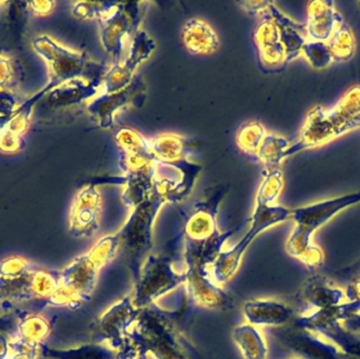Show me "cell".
<instances>
[{
    "label": "cell",
    "mask_w": 360,
    "mask_h": 359,
    "mask_svg": "<svg viewBox=\"0 0 360 359\" xmlns=\"http://www.w3.org/2000/svg\"><path fill=\"white\" fill-rule=\"evenodd\" d=\"M59 288V272L31 270L16 278H0V299L46 301Z\"/></svg>",
    "instance_id": "cell-13"
},
{
    "label": "cell",
    "mask_w": 360,
    "mask_h": 359,
    "mask_svg": "<svg viewBox=\"0 0 360 359\" xmlns=\"http://www.w3.org/2000/svg\"><path fill=\"white\" fill-rule=\"evenodd\" d=\"M190 308L184 294L176 311L164 309L158 303L139 310V318L129 331V341L154 359H197L198 353L182 326Z\"/></svg>",
    "instance_id": "cell-1"
},
{
    "label": "cell",
    "mask_w": 360,
    "mask_h": 359,
    "mask_svg": "<svg viewBox=\"0 0 360 359\" xmlns=\"http://www.w3.org/2000/svg\"><path fill=\"white\" fill-rule=\"evenodd\" d=\"M146 95L147 86L141 76H136L122 90L113 93L101 92L86 105V112L99 128L108 130L114 126L115 115L120 110L126 109L130 105L141 107L145 103Z\"/></svg>",
    "instance_id": "cell-12"
},
{
    "label": "cell",
    "mask_w": 360,
    "mask_h": 359,
    "mask_svg": "<svg viewBox=\"0 0 360 359\" xmlns=\"http://www.w3.org/2000/svg\"><path fill=\"white\" fill-rule=\"evenodd\" d=\"M266 130L259 122L243 124L237 132L236 143L243 153L255 156L266 135Z\"/></svg>",
    "instance_id": "cell-33"
},
{
    "label": "cell",
    "mask_w": 360,
    "mask_h": 359,
    "mask_svg": "<svg viewBox=\"0 0 360 359\" xmlns=\"http://www.w3.org/2000/svg\"><path fill=\"white\" fill-rule=\"evenodd\" d=\"M10 349L15 351L10 359H36L39 353V348L27 347L22 345L20 341L10 343Z\"/></svg>",
    "instance_id": "cell-40"
},
{
    "label": "cell",
    "mask_w": 360,
    "mask_h": 359,
    "mask_svg": "<svg viewBox=\"0 0 360 359\" xmlns=\"http://www.w3.org/2000/svg\"><path fill=\"white\" fill-rule=\"evenodd\" d=\"M139 309L131 296L114 303L91 326L93 343L103 344L117 352L127 341L130 329L139 318Z\"/></svg>",
    "instance_id": "cell-10"
},
{
    "label": "cell",
    "mask_w": 360,
    "mask_h": 359,
    "mask_svg": "<svg viewBox=\"0 0 360 359\" xmlns=\"http://www.w3.org/2000/svg\"><path fill=\"white\" fill-rule=\"evenodd\" d=\"M290 141L285 137L273 133H266L256 158L264 166V172L281 169V162L285 159V152L289 149Z\"/></svg>",
    "instance_id": "cell-28"
},
{
    "label": "cell",
    "mask_w": 360,
    "mask_h": 359,
    "mask_svg": "<svg viewBox=\"0 0 360 359\" xmlns=\"http://www.w3.org/2000/svg\"><path fill=\"white\" fill-rule=\"evenodd\" d=\"M184 272L186 274L184 295L191 307L220 311L233 309L234 299L211 280L210 274L190 269H186Z\"/></svg>",
    "instance_id": "cell-16"
},
{
    "label": "cell",
    "mask_w": 360,
    "mask_h": 359,
    "mask_svg": "<svg viewBox=\"0 0 360 359\" xmlns=\"http://www.w3.org/2000/svg\"><path fill=\"white\" fill-rule=\"evenodd\" d=\"M10 341L6 335L0 333V359H8Z\"/></svg>",
    "instance_id": "cell-45"
},
{
    "label": "cell",
    "mask_w": 360,
    "mask_h": 359,
    "mask_svg": "<svg viewBox=\"0 0 360 359\" xmlns=\"http://www.w3.org/2000/svg\"><path fill=\"white\" fill-rule=\"evenodd\" d=\"M342 326L351 332L360 333V313L351 316L342 322Z\"/></svg>",
    "instance_id": "cell-44"
},
{
    "label": "cell",
    "mask_w": 360,
    "mask_h": 359,
    "mask_svg": "<svg viewBox=\"0 0 360 359\" xmlns=\"http://www.w3.org/2000/svg\"><path fill=\"white\" fill-rule=\"evenodd\" d=\"M17 97L12 91L0 90V135L8 126L16 111Z\"/></svg>",
    "instance_id": "cell-36"
},
{
    "label": "cell",
    "mask_w": 360,
    "mask_h": 359,
    "mask_svg": "<svg viewBox=\"0 0 360 359\" xmlns=\"http://www.w3.org/2000/svg\"><path fill=\"white\" fill-rule=\"evenodd\" d=\"M175 238L169 244V249L158 255H149L143 261L139 272V280L134 282L133 303L137 309H143L155 303L158 299L186 282V272L179 273L174 270L176 257Z\"/></svg>",
    "instance_id": "cell-7"
},
{
    "label": "cell",
    "mask_w": 360,
    "mask_h": 359,
    "mask_svg": "<svg viewBox=\"0 0 360 359\" xmlns=\"http://www.w3.org/2000/svg\"><path fill=\"white\" fill-rule=\"evenodd\" d=\"M293 326L323 335L340 348L338 359H360V333L347 330L342 322L333 318L329 310H319L292 322Z\"/></svg>",
    "instance_id": "cell-11"
},
{
    "label": "cell",
    "mask_w": 360,
    "mask_h": 359,
    "mask_svg": "<svg viewBox=\"0 0 360 359\" xmlns=\"http://www.w3.org/2000/svg\"><path fill=\"white\" fill-rule=\"evenodd\" d=\"M283 185L285 181L281 169L264 172V178L256 193L255 202L266 206H275L283 192Z\"/></svg>",
    "instance_id": "cell-32"
},
{
    "label": "cell",
    "mask_w": 360,
    "mask_h": 359,
    "mask_svg": "<svg viewBox=\"0 0 360 359\" xmlns=\"http://www.w3.org/2000/svg\"><path fill=\"white\" fill-rule=\"evenodd\" d=\"M181 39L188 52L210 55L217 52L220 40L215 30L201 18L188 19L181 29Z\"/></svg>",
    "instance_id": "cell-24"
},
{
    "label": "cell",
    "mask_w": 360,
    "mask_h": 359,
    "mask_svg": "<svg viewBox=\"0 0 360 359\" xmlns=\"http://www.w3.org/2000/svg\"><path fill=\"white\" fill-rule=\"evenodd\" d=\"M103 198L94 183L76 193L69 214V232L75 238H90L101 226Z\"/></svg>",
    "instance_id": "cell-15"
},
{
    "label": "cell",
    "mask_w": 360,
    "mask_h": 359,
    "mask_svg": "<svg viewBox=\"0 0 360 359\" xmlns=\"http://www.w3.org/2000/svg\"><path fill=\"white\" fill-rule=\"evenodd\" d=\"M270 1H241L238 2L239 6L243 11L251 15V16H262L266 8H268Z\"/></svg>",
    "instance_id": "cell-41"
},
{
    "label": "cell",
    "mask_w": 360,
    "mask_h": 359,
    "mask_svg": "<svg viewBox=\"0 0 360 359\" xmlns=\"http://www.w3.org/2000/svg\"><path fill=\"white\" fill-rule=\"evenodd\" d=\"M232 337L245 359H266V343L255 327L241 325L233 331Z\"/></svg>",
    "instance_id": "cell-29"
},
{
    "label": "cell",
    "mask_w": 360,
    "mask_h": 359,
    "mask_svg": "<svg viewBox=\"0 0 360 359\" xmlns=\"http://www.w3.org/2000/svg\"><path fill=\"white\" fill-rule=\"evenodd\" d=\"M16 84V72L13 61L0 54V90L12 91Z\"/></svg>",
    "instance_id": "cell-38"
},
{
    "label": "cell",
    "mask_w": 360,
    "mask_h": 359,
    "mask_svg": "<svg viewBox=\"0 0 360 359\" xmlns=\"http://www.w3.org/2000/svg\"><path fill=\"white\" fill-rule=\"evenodd\" d=\"M116 1H79L76 2L72 8V14L76 18L86 20H97L111 12L115 8Z\"/></svg>",
    "instance_id": "cell-34"
},
{
    "label": "cell",
    "mask_w": 360,
    "mask_h": 359,
    "mask_svg": "<svg viewBox=\"0 0 360 359\" xmlns=\"http://www.w3.org/2000/svg\"><path fill=\"white\" fill-rule=\"evenodd\" d=\"M27 6L32 12L38 15H48L52 12L55 6V2L53 1H33L29 2Z\"/></svg>",
    "instance_id": "cell-42"
},
{
    "label": "cell",
    "mask_w": 360,
    "mask_h": 359,
    "mask_svg": "<svg viewBox=\"0 0 360 359\" xmlns=\"http://www.w3.org/2000/svg\"><path fill=\"white\" fill-rule=\"evenodd\" d=\"M147 8V2H117L111 12L97 21L101 46L111 55L114 63L122 61L124 39L134 37L141 31Z\"/></svg>",
    "instance_id": "cell-9"
},
{
    "label": "cell",
    "mask_w": 360,
    "mask_h": 359,
    "mask_svg": "<svg viewBox=\"0 0 360 359\" xmlns=\"http://www.w3.org/2000/svg\"><path fill=\"white\" fill-rule=\"evenodd\" d=\"M268 14L278 27L287 54V63H291L302 55V48L308 41L306 25L290 18L271 1L268 6Z\"/></svg>",
    "instance_id": "cell-25"
},
{
    "label": "cell",
    "mask_w": 360,
    "mask_h": 359,
    "mask_svg": "<svg viewBox=\"0 0 360 359\" xmlns=\"http://www.w3.org/2000/svg\"><path fill=\"white\" fill-rule=\"evenodd\" d=\"M302 55L311 67L317 70L326 69L333 63L331 52L326 42L308 40L302 48Z\"/></svg>",
    "instance_id": "cell-35"
},
{
    "label": "cell",
    "mask_w": 360,
    "mask_h": 359,
    "mask_svg": "<svg viewBox=\"0 0 360 359\" xmlns=\"http://www.w3.org/2000/svg\"><path fill=\"white\" fill-rule=\"evenodd\" d=\"M346 299L348 301H359L360 299V276L356 280H352L347 287Z\"/></svg>",
    "instance_id": "cell-43"
},
{
    "label": "cell",
    "mask_w": 360,
    "mask_h": 359,
    "mask_svg": "<svg viewBox=\"0 0 360 359\" xmlns=\"http://www.w3.org/2000/svg\"><path fill=\"white\" fill-rule=\"evenodd\" d=\"M101 82L73 80L54 89L46 95L48 103L54 109L67 110L79 107L98 96L103 91Z\"/></svg>",
    "instance_id": "cell-22"
},
{
    "label": "cell",
    "mask_w": 360,
    "mask_h": 359,
    "mask_svg": "<svg viewBox=\"0 0 360 359\" xmlns=\"http://www.w3.org/2000/svg\"><path fill=\"white\" fill-rule=\"evenodd\" d=\"M115 359H148V354L143 348L128 339L126 345L116 352Z\"/></svg>",
    "instance_id": "cell-39"
},
{
    "label": "cell",
    "mask_w": 360,
    "mask_h": 359,
    "mask_svg": "<svg viewBox=\"0 0 360 359\" xmlns=\"http://www.w3.org/2000/svg\"><path fill=\"white\" fill-rule=\"evenodd\" d=\"M292 210L281 204L266 206L255 202L250 218V230L230 250L222 251L212 267V278L217 284L228 282L239 269L245 251L259 234L291 219Z\"/></svg>",
    "instance_id": "cell-8"
},
{
    "label": "cell",
    "mask_w": 360,
    "mask_h": 359,
    "mask_svg": "<svg viewBox=\"0 0 360 359\" xmlns=\"http://www.w3.org/2000/svg\"><path fill=\"white\" fill-rule=\"evenodd\" d=\"M19 335L22 345L40 348L51 332L50 322L40 315H27L18 325Z\"/></svg>",
    "instance_id": "cell-30"
},
{
    "label": "cell",
    "mask_w": 360,
    "mask_h": 359,
    "mask_svg": "<svg viewBox=\"0 0 360 359\" xmlns=\"http://www.w3.org/2000/svg\"><path fill=\"white\" fill-rule=\"evenodd\" d=\"M357 204H360V191L293 209L291 219L295 226L285 244L288 254L308 269L321 268L325 263V253L314 244L313 236L342 211Z\"/></svg>",
    "instance_id": "cell-2"
},
{
    "label": "cell",
    "mask_w": 360,
    "mask_h": 359,
    "mask_svg": "<svg viewBox=\"0 0 360 359\" xmlns=\"http://www.w3.org/2000/svg\"><path fill=\"white\" fill-rule=\"evenodd\" d=\"M228 188L219 185L215 193L207 200L195 204L194 210L188 216L182 232L184 240L202 242L219 233L217 226L218 208Z\"/></svg>",
    "instance_id": "cell-18"
},
{
    "label": "cell",
    "mask_w": 360,
    "mask_h": 359,
    "mask_svg": "<svg viewBox=\"0 0 360 359\" xmlns=\"http://www.w3.org/2000/svg\"><path fill=\"white\" fill-rule=\"evenodd\" d=\"M156 50V42L147 32L141 30L133 37L128 56L109 67L103 80V92L113 93L127 88L136 77L139 65L149 60Z\"/></svg>",
    "instance_id": "cell-14"
},
{
    "label": "cell",
    "mask_w": 360,
    "mask_h": 359,
    "mask_svg": "<svg viewBox=\"0 0 360 359\" xmlns=\"http://www.w3.org/2000/svg\"><path fill=\"white\" fill-rule=\"evenodd\" d=\"M360 128V86H351L331 109L315 105L309 111L297 141L285 157L314 149Z\"/></svg>",
    "instance_id": "cell-3"
},
{
    "label": "cell",
    "mask_w": 360,
    "mask_h": 359,
    "mask_svg": "<svg viewBox=\"0 0 360 359\" xmlns=\"http://www.w3.org/2000/svg\"><path fill=\"white\" fill-rule=\"evenodd\" d=\"M260 17L262 21L254 32V41L257 48L260 65L268 72L281 71L288 63L278 27L268 14V8Z\"/></svg>",
    "instance_id": "cell-19"
},
{
    "label": "cell",
    "mask_w": 360,
    "mask_h": 359,
    "mask_svg": "<svg viewBox=\"0 0 360 359\" xmlns=\"http://www.w3.org/2000/svg\"><path fill=\"white\" fill-rule=\"evenodd\" d=\"M345 292L321 275H313L302 285L296 295L297 303L314 309L325 310L342 303Z\"/></svg>",
    "instance_id": "cell-23"
},
{
    "label": "cell",
    "mask_w": 360,
    "mask_h": 359,
    "mask_svg": "<svg viewBox=\"0 0 360 359\" xmlns=\"http://www.w3.org/2000/svg\"><path fill=\"white\" fill-rule=\"evenodd\" d=\"M167 178L158 176L150 195L131 211L128 219L115 233L118 242V255L124 256L134 282L145 259L153 248V229L156 217L165 204Z\"/></svg>",
    "instance_id": "cell-5"
},
{
    "label": "cell",
    "mask_w": 360,
    "mask_h": 359,
    "mask_svg": "<svg viewBox=\"0 0 360 359\" xmlns=\"http://www.w3.org/2000/svg\"><path fill=\"white\" fill-rule=\"evenodd\" d=\"M291 359H297V358H291Z\"/></svg>",
    "instance_id": "cell-46"
},
{
    "label": "cell",
    "mask_w": 360,
    "mask_h": 359,
    "mask_svg": "<svg viewBox=\"0 0 360 359\" xmlns=\"http://www.w3.org/2000/svg\"><path fill=\"white\" fill-rule=\"evenodd\" d=\"M34 107L35 105L29 99L17 107L14 116L0 135V152L16 153L25 147V134L29 129Z\"/></svg>",
    "instance_id": "cell-26"
},
{
    "label": "cell",
    "mask_w": 360,
    "mask_h": 359,
    "mask_svg": "<svg viewBox=\"0 0 360 359\" xmlns=\"http://www.w3.org/2000/svg\"><path fill=\"white\" fill-rule=\"evenodd\" d=\"M118 255L115 234L101 238L86 254L59 271V288L46 301L54 307L79 305L92 296L101 270Z\"/></svg>",
    "instance_id": "cell-4"
},
{
    "label": "cell",
    "mask_w": 360,
    "mask_h": 359,
    "mask_svg": "<svg viewBox=\"0 0 360 359\" xmlns=\"http://www.w3.org/2000/svg\"><path fill=\"white\" fill-rule=\"evenodd\" d=\"M31 270V263L20 256H11L0 261V278H16Z\"/></svg>",
    "instance_id": "cell-37"
},
{
    "label": "cell",
    "mask_w": 360,
    "mask_h": 359,
    "mask_svg": "<svg viewBox=\"0 0 360 359\" xmlns=\"http://www.w3.org/2000/svg\"><path fill=\"white\" fill-rule=\"evenodd\" d=\"M115 141L120 151V166L124 174L158 166L149 139L128 126L120 129Z\"/></svg>",
    "instance_id": "cell-17"
},
{
    "label": "cell",
    "mask_w": 360,
    "mask_h": 359,
    "mask_svg": "<svg viewBox=\"0 0 360 359\" xmlns=\"http://www.w3.org/2000/svg\"><path fill=\"white\" fill-rule=\"evenodd\" d=\"M39 352L46 359H115L116 356L111 348L93 341L69 349H55L42 344Z\"/></svg>",
    "instance_id": "cell-27"
},
{
    "label": "cell",
    "mask_w": 360,
    "mask_h": 359,
    "mask_svg": "<svg viewBox=\"0 0 360 359\" xmlns=\"http://www.w3.org/2000/svg\"><path fill=\"white\" fill-rule=\"evenodd\" d=\"M243 312L254 327H283L297 318L293 307L277 299H252L243 305Z\"/></svg>",
    "instance_id": "cell-20"
},
{
    "label": "cell",
    "mask_w": 360,
    "mask_h": 359,
    "mask_svg": "<svg viewBox=\"0 0 360 359\" xmlns=\"http://www.w3.org/2000/svg\"><path fill=\"white\" fill-rule=\"evenodd\" d=\"M307 37L312 41L327 42L340 23L344 22L333 1L315 0L308 4Z\"/></svg>",
    "instance_id": "cell-21"
},
{
    "label": "cell",
    "mask_w": 360,
    "mask_h": 359,
    "mask_svg": "<svg viewBox=\"0 0 360 359\" xmlns=\"http://www.w3.org/2000/svg\"><path fill=\"white\" fill-rule=\"evenodd\" d=\"M326 44L331 52L333 61L344 63L350 60L354 56L356 46L354 34L345 21L338 25V29Z\"/></svg>",
    "instance_id": "cell-31"
},
{
    "label": "cell",
    "mask_w": 360,
    "mask_h": 359,
    "mask_svg": "<svg viewBox=\"0 0 360 359\" xmlns=\"http://www.w3.org/2000/svg\"><path fill=\"white\" fill-rule=\"evenodd\" d=\"M34 51L48 65L49 81L35 96L39 100L51 91L73 80L101 82L109 67L93 60L86 52L71 50L51 36L39 35L32 42Z\"/></svg>",
    "instance_id": "cell-6"
}]
</instances>
